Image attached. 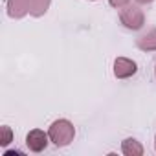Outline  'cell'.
<instances>
[{
  "label": "cell",
  "instance_id": "cell-2",
  "mask_svg": "<svg viewBox=\"0 0 156 156\" xmlns=\"http://www.w3.org/2000/svg\"><path fill=\"white\" fill-rule=\"evenodd\" d=\"M119 20H121V24H123L127 30L136 31V30L143 28V24H145V15H143V11H141L138 6L127 4L125 8L119 9Z\"/></svg>",
  "mask_w": 156,
  "mask_h": 156
},
{
  "label": "cell",
  "instance_id": "cell-11",
  "mask_svg": "<svg viewBox=\"0 0 156 156\" xmlns=\"http://www.w3.org/2000/svg\"><path fill=\"white\" fill-rule=\"evenodd\" d=\"M136 2H138V4H151L152 0H136Z\"/></svg>",
  "mask_w": 156,
  "mask_h": 156
},
{
  "label": "cell",
  "instance_id": "cell-10",
  "mask_svg": "<svg viewBox=\"0 0 156 156\" xmlns=\"http://www.w3.org/2000/svg\"><path fill=\"white\" fill-rule=\"evenodd\" d=\"M108 2H110V6H112V8L121 9V8H125V6L130 2V0H108Z\"/></svg>",
  "mask_w": 156,
  "mask_h": 156
},
{
  "label": "cell",
  "instance_id": "cell-7",
  "mask_svg": "<svg viewBox=\"0 0 156 156\" xmlns=\"http://www.w3.org/2000/svg\"><path fill=\"white\" fill-rule=\"evenodd\" d=\"M121 152H123L125 156H141V154H143V147H141V143H140L138 140L127 138V140H123V143H121Z\"/></svg>",
  "mask_w": 156,
  "mask_h": 156
},
{
  "label": "cell",
  "instance_id": "cell-8",
  "mask_svg": "<svg viewBox=\"0 0 156 156\" xmlns=\"http://www.w3.org/2000/svg\"><path fill=\"white\" fill-rule=\"evenodd\" d=\"M50 4H51V0H31V11H30V15L42 17L50 9Z\"/></svg>",
  "mask_w": 156,
  "mask_h": 156
},
{
  "label": "cell",
  "instance_id": "cell-1",
  "mask_svg": "<svg viewBox=\"0 0 156 156\" xmlns=\"http://www.w3.org/2000/svg\"><path fill=\"white\" fill-rule=\"evenodd\" d=\"M48 136H50V141H53V145L66 147V145H70L73 141L75 129H73V125L68 119H57V121H53L50 125Z\"/></svg>",
  "mask_w": 156,
  "mask_h": 156
},
{
  "label": "cell",
  "instance_id": "cell-12",
  "mask_svg": "<svg viewBox=\"0 0 156 156\" xmlns=\"http://www.w3.org/2000/svg\"><path fill=\"white\" fill-rule=\"evenodd\" d=\"M154 147H156V138H154Z\"/></svg>",
  "mask_w": 156,
  "mask_h": 156
},
{
  "label": "cell",
  "instance_id": "cell-4",
  "mask_svg": "<svg viewBox=\"0 0 156 156\" xmlns=\"http://www.w3.org/2000/svg\"><path fill=\"white\" fill-rule=\"evenodd\" d=\"M136 72H138V64L132 59L118 57L114 61V75L118 79H129V77H132Z\"/></svg>",
  "mask_w": 156,
  "mask_h": 156
},
{
  "label": "cell",
  "instance_id": "cell-13",
  "mask_svg": "<svg viewBox=\"0 0 156 156\" xmlns=\"http://www.w3.org/2000/svg\"><path fill=\"white\" fill-rule=\"evenodd\" d=\"M154 72H156V68H154Z\"/></svg>",
  "mask_w": 156,
  "mask_h": 156
},
{
  "label": "cell",
  "instance_id": "cell-6",
  "mask_svg": "<svg viewBox=\"0 0 156 156\" xmlns=\"http://www.w3.org/2000/svg\"><path fill=\"white\" fill-rule=\"evenodd\" d=\"M136 46L143 51H156V30H149L147 33L136 39Z\"/></svg>",
  "mask_w": 156,
  "mask_h": 156
},
{
  "label": "cell",
  "instance_id": "cell-3",
  "mask_svg": "<svg viewBox=\"0 0 156 156\" xmlns=\"http://www.w3.org/2000/svg\"><path fill=\"white\" fill-rule=\"evenodd\" d=\"M48 141H50V136L41 129H33L26 136V145L31 152H42L48 147Z\"/></svg>",
  "mask_w": 156,
  "mask_h": 156
},
{
  "label": "cell",
  "instance_id": "cell-5",
  "mask_svg": "<svg viewBox=\"0 0 156 156\" xmlns=\"http://www.w3.org/2000/svg\"><path fill=\"white\" fill-rule=\"evenodd\" d=\"M31 11V0H8V15L11 19H24Z\"/></svg>",
  "mask_w": 156,
  "mask_h": 156
},
{
  "label": "cell",
  "instance_id": "cell-9",
  "mask_svg": "<svg viewBox=\"0 0 156 156\" xmlns=\"http://www.w3.org/2000/svg\"><path fill=\"white\" fill-rule=\"evenodd\" d=\"M11 141H13V130H11V127H8V125L0 127V145L8 147Z\"/></svg>",
  "mask_w": 156,
  "mask_h": 156
}]
</instances>
